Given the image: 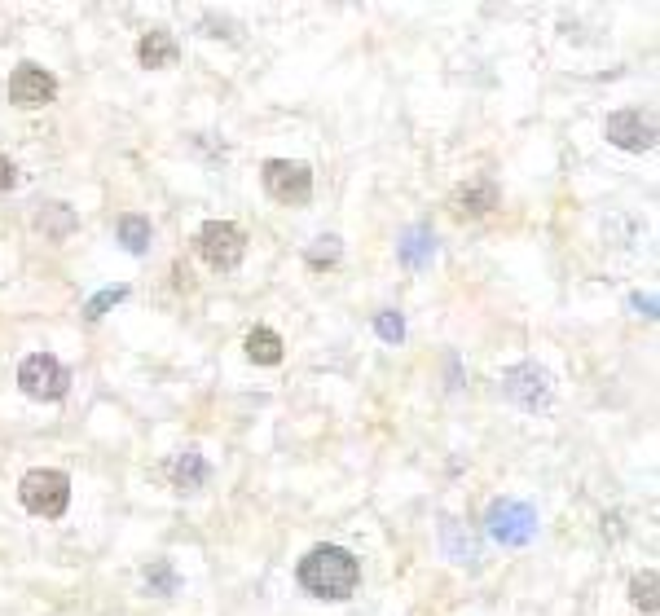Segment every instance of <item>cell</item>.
<instances>
[{"mask_svg": "<svg viewBox=\"0 0 660 616\" xmlns=\"http://www.w3.org/2000/svg\"><path fill=\"white\" fill-rule=\"evenodd\" d=\"M194 242H198V256L212 264V269H238L242 256H247V234H242L234 220H207Z\"/></svg>", "mask_w": 660, "mask_h": 616, "instance_id": "5b68a950", "label": "cell"}, {"mask_svg": "<svg viewBox=\"0 0 660 616\" xmlns=\"http://www.w3.org/2000/svg\"><path fill=\"white\" fill-rule=\"evenodd\" d=\"M374 330H379L383 344H401L405 339V317L396 313V308H383V313L374 317Z\"/></svg>", "mask_w": 660, "mask_h": 616, "instance_id": "44dd1931", "label": "cell"}, {"mask_svg": "<svg viewBox=\"0 0 660 616\" xmlns=\"http://www.w3.org/2000/svg\"><path fill=\"white\" fill-rule=\"evenodd\" d=\"M36 225H40L49 238H58V242H62V238L75 229V212H71V207H66V203H49V207H44V212H40Z\"/></svg>", "mask_w": 660, "mask_h": 616, "instance_id": "e0dca14e", "label": "cell"}, {"mask_svg": "<svg viewBox=\"0 0 660 616\" xmlns=\"http://www.w3.org/2000/svg\"><path fill=\"white\" fill-rule=\"evenodd\" d=\"M168 476H172V489L194 493V489H203V484H207V476H212V467H207V458L198 454V449H185V454H176V458H172Z\"/></svg>", "mask_w": 660, "mask_h": 616, "instance_id": "7c38bea8", "label": "cell"}, {"mask_svg": "<svg viewBox=\"0 0 660 616\" xmlns=\"http://www.w3.org/2000/svg\"><path fill=\"white\" fill-rule=\"evenodd\" d=\"M630 599H634L647 616H652V612L660 608V599H656V572H643V577H634V581H630Z\"/></svg>", "mask_w": 660, "mask_h": 616, "instance_id": "d6986e66", "label": "cell"}, {"mask_svg": "<svg viewBox=\"0 0 660 616\" xmlns=\"http://www.w3.org/2000/svg\"><path fill=\"white\" fill-rule=\"evenodd\" d=\"M445 550H449L454 564H476L480 559V542L471 533H462L458 520H445Z\"/></svg>", "mask_w": 660, "mask_h": 616, "instance_id": "9a60e30c", "label": "cell"}, {"mask_svg": "<svg viewBox=\"0 0 660 616\" xmlns=\"http://www.w3.org/2000/svg\"><path fill=\"white\" fill-rule=\"evenodd\" d=\"M308 269H326V264H335L339 260V238L335 234H326V238H317L313 247H308Z\"/></svg>", "mask_w": 660, "mask_h": 616, "instance_id": "7402d4cb", "label": "cell"}, {"mask_svg": "<svg viewBox=\"0 0 660 616\" xmlns=\"http://www.w3.org/2000/svg\"><path fill=\"white\" fill-rule=\"evenodd\" d=\"M502 392H506V401H515L520 410H546L550 396H555V379H550V370H542L537 361H524V366H511L502 374Z\"/></svg>", "mask_w": 660, "mask_h": 616, "instance_id": "8992f818", "label": "cell"}, {"mask_svg": "<svg viewBox=\"0 0 660 616\" xmlns=\"http://www.w3.org/2000/svg\"><path fill=\"white\" fill-rule=\"evenodd\" d=\"M146 590L150 594H176V572H172L168 559H154L146 568Z\"/></svg>", "mask_w": 660, "mask_h": 616, "instance_id": "ffe728a7", "label": "cell"}, {"mask_svg": "<svg viewBox=\"0 0 660 616\" xmlns=\"http://www.w3.org/2000/svg\"><path fill=\"white\" fill-rule=\"evenodd\" d=\"M247 357L256 361V366H278L282 361V339H278V330H269V326H256L247 335Z\"/></svg>", "mask_w": 660, "mask_h": 616, "instance_id": "5bb4252c", "label": "cell"}, {"mask_svg": "<svg viewBox=\"0 0 660 616\" xmlns=\"http://www.w3.org/2000/svg\"><path fill=\"white\" fill-rule=\"evenodd\" d=\"M119 300H128V286H106V291H97L93 300L84 304V317H88V322H102V317H106Z\"/></svg>", "mask_w": 660, "mask_h": 616, "instance_id": "ac0fdd59", "label": "cell"}, {"mask_svg": "<svg viewBox=\"0 0 660 616\" xmlns=\"http://www.w3.org/2000/svg\"><path fill=\"white\" fill-rule=\"evenodd\" d=\"M449 207H454L458 220H480V216H489L493 207H498V185H493V181H471V185H462V190L449 198Z\"/></svg>", "mask_w": 660, "mask_h": 616, "instance_id": "30bf717a", "label": "cell"}, {"mask_svg": "<svg viewBox=\"0 0 660 616\" xmlns=\"http://www.w3.org/2000/svg\"><path fill=\"white\" fill-rule=\"evenodd\" d=\"M489 524V537L498 546H528L537 537V511L528 502H515V498H498L484 515Z\"/></svg>", "mask_w": 660, "mask_h": 616, "instance_id": "3957f363", "label": "cell"}, {"mask_svg": "<svg viewBox=\"0 0 660 616\" xmlns=\"http://www.w3.org/2000/svg\"><path fill=\"white\" fill-rule=\"evenodd\" d=\"M436 256V234L427 225H410L396 242V260L405 264V269H427Z\"/></svg>", "mask_w": 660, "mask_h": 616, "instance_id": "8fae6325", "label": "cell"}, {"mask_svg": "<svg viewBox=\"0 0 660 616\" xmlns=\"http://www.w3.org/2000/svg\"><path fill=\"white\" fill-rule=\"evenodd\" d=\"M14 185H18V168H14L9 159H0V194L14 190Z\"/></svg>", "mask_w": 660, "mask_h": 616, "instance_id": "603a6c76", "label": "cell"}, {"mask_svg": "<svg viewBox=\"0 0 660 616\" xmlns=\"http://www.w3.org/2000/svg\"><path fill=\"white\" fill-rule=\"evenodd\" d=\"M119 242H124V251H132V256H146L150 251V220L146 216H124L119 220Z\"/></svg>", "mask_w": 660, "mask_h": 616, "instance_id": "2e32d148", "label": "cell"}, {"mask_svg": "<svg viewBox=\"0 0 660 616\" xmlns=\"http://www.w3.org/2000/svg\"><path fill=\"white\" fill-rule=\"evenodd\" d=\"M176 36L172 31H146L141 36V44H137V58H141V66H150V71H163V66H172L176 62Z\"/></svg>", "mask_w": 660, "mask_h": 616, "instance_id": "4fadbf2b", "label": "cell"}, {"mask_svg": "<svg viewBox=\"0 0 660 616\" xmlns=\"http://www.w3.org/2000/svg\"><path fill=\"white\" fill-rule=\"evenodd\" d=\"M300 586L313 594V599H352V590L361 586V564L357 555L344 546H313L300 559Z\"/></svg>", "mask_w": 660, "mask_h": 616, "instance_id": "6da1fadb", "label": "cell"}, {"mask_svg": "<svg viewBox=\"0 0 660 616\" xmlns=\"http://www.w3.org/2000/svg\"><path fill=\"white\" fill-rule=\"evenodd\" d=\"M18 388L31 396V401H62L66 388H71V374L58 357L49 352H31L27 361L18 366Z\"/></svg>", "mask_w": 660, "mask_h": 616, "instance_id": "277c9868", "label": "cell"}, {"mask_svg": "<svg viewBox=\"0 0 660 616\" xmlns=\"http://www.w3.org/2000/svg\"><path fill=\"white\" fill-rule=\"evenodd\" d=\"M630 304H634V308H638V313H643V317H656V300H652V295H634Z\"/></svg>", "mask_w": 660, "mask_h": 616, "instance_id": "cb8c5ba5", "label": "cell"}, {"mask_svg": "<svg viewBox=\"0 0 660 616\" xmlns=\"http://www.w3.org/2000/svg\"><path fill=\"white\" fill-rule=\"evenodd\" d=\"M264 190L286 207H304L313 198V172H308V163L295 159H269L264 163Z\"/></svg>", "mask_w": 660, "mask_h": 616, "instance_id": "52a82bcc", "label": "cell"}, {"mask_svg": "<svg viewBox=\"0 0 660 616\" xmlns=\"http://www.w3.org/2000/svg\"><path fill=\"white\" fill-rule=\"evenodd\" d=\"M18 493H22V506H27L31 515H44V520H58L66 506H71V480L53 467L27 471L18 484Z\"/></svg>", "mask_w": 660, "mask_h": 616, "instance_id": "7a4b0ae2", "label": "cell"}, {"mask_svg": "<svg viewBox=\"0 0 660 616\" xmlns=\"http://www.w3.org/2000/svg\"><path fill=\"white\" fill-rule=\"evenodd\" d=\"M58 97V80H53L44 66L36 62H22L14 75H9V102L18 110H40Z\"/></svg>", "mask_w": 660, "mask_h": 616, "instance_id": "ba28073f", "label": "cell"}, {"mask_svg": "<svg viewBox=\"0 0 660 616\" xmlns=\"http://www.w3.org/2000/svg\"><path fill=\"white\" fill-rule=\"evenodd\" d=\"M603 132H608L612 146H621L630 154H643V150L656 146V124H652V115H643V110H616V115H608Z\"/></svg>", "mask_w": 660, "mask_h": 616, "instance_id": "9c48e42d", "label": "cell"}]
</instances>
